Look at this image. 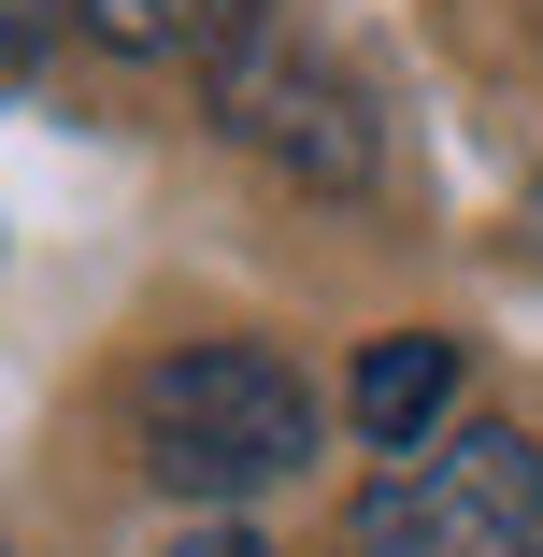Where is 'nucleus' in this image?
<instances>
[{
	"instance_id": "nucleus-5",
	"label": "nucleus",
	"mask_w": 543,
	"mask_h": 557,
	"mask_svg": "<svg viewBox=\"0 0 543 557\" xmlns=\"http://www.w3.org/2000/svg\"><path fill=\"white\" fill-rule=\"evenodd\" d=\"M272 15V0H86V29L115 44V58H244V29Z\"/></svg>"
},
{
	"instance_id": "nucleus-3",
	"label": "nucleus",
	"mask_w": 543,
	"mask_h": 557,
	"mask_svg": "<svg viewBox=\"0 0 543 557\" xmlns=\"http://www.w3.org/2000/svg\"><path fill=\"white\" fill-rule=\"evenodd\" d=\"M214 115L230 144H258L272 172H314V186H372V115L330 58H286V44H244L214 58Z\"/></svg>"
},
{
	"instance_id": "nucleus-1",
	"label": "nucleus",
	"mask_w": 543,
	"mask_h": 557,
	"mask_svg": "<svg viewBox=\"0 0 543 557\" xmlns=\"http://www.w3.org/2000/svg\"><path fill=\"white\" fill-rule=\"evenodd\" d=\"M314 429H330V400H314L272 344H172L144 386H129V443H144V472L172 500H272L300 458H314Z\"/></svg>"
},
{
	"instance_id": "nucleus-4",
	"label": "nucleus",
	"mask_w": 543,
	"mask_h": 557,
	"mask_svg": "<svg viewBox=\"0 0 543 557\" xmlns=\"http://www.w3.org/2000/svg\"><path fill=\"white\" fill-rule=\"evenodd\" d=\"M344 414L386 443V458L444 443V414H458V344H444V329H386V344H358V386H344Z\"/></svg>"
},
{
	"instance_id": "nucleus-7",
	"label": "nucleus",
	"mask_w": 543,
	"mask_h": 557,
	"mask_svg": "<svg viewBox=\"0 0 543 557\" xmlns=\"http://www.w3.org/2000/svg\"><path fill=\"white\" fill-rule=\"evenodd\" d=\"M172 557H258V543H244V529H186Z\"/></svg>"
},
{
	"instance_id": "nucleus-2",
	"label": "nucleus",
	"mask_w": 543,
	"mask_h": 557,
	"mask_svg": "<svg viewBox=\"0 0 543 557\" xmlns=\"http://www.w3.org/2000/svg\"><path fill=\"white\" fill-rule=\"evenodd\" d=\"M344 557H543V443L501 414L415 443L400 472L358 486Z\"/></svg>"
},
{
	"instance_id": "nucleus-6",
	"label": "nucleus",
	"mask_w": 543,
	"mask_h": 557,
	"mask_svg": "<svg viewBox=\"0 0 543 557\" xmlns=\"http://www.w3.org/2000/svg\"><path fill=\"white\" fill-rule=\"evenodd\" d=\"M44 44H58V0H0V58H15V86H44Z\"/></svg>"
}]
</instances>
